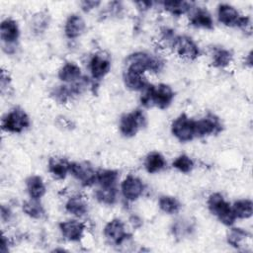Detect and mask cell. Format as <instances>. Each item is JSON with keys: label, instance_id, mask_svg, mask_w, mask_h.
Returning <instances> with one entry per match:
<instances>
[{"label": "cell", "instance_id": "1", "mask_svg": "<svg viewBox=\"0 0 253 253\" xmlns=\"http://www.w3.org/2000/svg\"><path fill=\"white\" fill-rule=\"evenodd\" d=\"M174 96V91L167 84H148V86L143 90V93L140 97V102L141 105L146 108L155 106L163 110L171 105Z\"/></svg>", "mask_w": 253, "mask_h": 253}, {"label": "cell", "instance_id": "2", "mask_svg": "<svg viewBox=\"0 0 253 253\" xmlns=\"http://www.w3.org/2000/svg\"><path fill=\"white\" fill-rule=\"evenodd\" d=\"M164 65L163 60L153 54L137 51L127 56L126 62V69L144 74V72H159Z\"/></svg>", "mask_w": 253, "mask_h": 253}, {"label": "cell", "instance_id": "3", "mask_svg": "<svg viewBox=\"0 0 253 253\" xmlns=\"http://www.w3.org/2000/svg\"><path fill=\"white\" fill-rule=\"evenodd\" d=\"M209 211L215 215L218 220L224 225H232L236 217L232 211L231 206L224 200L223 196L220 193H212L209 196L207 201Z\"/></svg>", "mask_w": 253, "mask_h": 253}, {"label": "cell", "instance_id": "4", "mask_svg": "<svg viewBox=\"0 0 253 253\" xmlns=\"http://www.w3.org/2000/svg\"><path fill=\"white\" fill-rule=\"evenodd\" d=\"M217 19L226 27H237L243 30L250 27V18L242 16L235 7L222 3L217 6Z\"/></svg>", "mask_w": 253, "mask_h": 253}, {"label": "cell", "instance_id": "5", "mask_svg": "<svg viewBox=\"0 0 253 253\" xmlns=\"http://www.w3.org/2000/svg\"><path fill=\"white\" fill-rule=\"evenodd\" d=\"M30 118L21 108L16 107L10 110L2 119V129L7 132L20 133L30 126Z\"/></svg>", "mask_w": 253, "mask_h": 253}, {"label": "cell", "instance_id": "6", "mask_svg": "<svg viewBox=\"0 0 253 253\" xmlns=\"http://www.w3.org/2000/svg\"><path fill=\"white\" fill-rule=\"evenodd\" d=\"M145 125H146V118L144 113L141 110L136 109L121 117L119 129H120V132L125 137H132Z\"/></svg>", "mask_w": 253, "mask_h": 253}, {"label": "cell", "instance_id": "7", "mask_svg": "<svg viewBox=\"0 0 253 253\" xmlns=\"http://www.w3.org/2000/svg\"><path fill=\"white\" fill-rule=\"evenodd\" d=\"M172 134L181 142H187L196 137L195 120L189 118L186 114H181L171 125Z\"/></svg>", "mask_w": 253, "mask_h": 253}, {"label": "cell", "instance_id": "8", "mask_svg": "<svg viewBox=\"0 0 253 253\" xmlns=\"http://www.w3.org/2000/svg\"><path fill=\"white\" fill-rule=\"evenodd\" d=\"M20 37V29L18 23L13 19H5L0 25V38L3 42V49L7 53H12L11 48L15 47V43Z\"/></svg>", "mask_w": 253, "mask_h": 253}, {"label": "cell", "instance_id": "9", "mask_svg": "<svg viewBox=\"0 0 253 253\" xmlns=\"http://www.w3.org/2000/svg\"><path fill=\"white\" fill-rule=\"evenodd\" d=\"M172 47L179 56L185 59L194 60L200 56L198 44L189 36H177Z\"/></svg>", "mask_w": 253, "mask_h": 253}, {"label": "cell", "instance_id": "10", "mask_svg": "<svg viewBox=\"0 0 253 253\" xmlns=\"http://www.w3.org/2000/svg\"><path fill=\"white\" fill-rule=\"evenodd\" d=\"M196 137L217 134L222 130V124L213 114H208L206 117L195 121Z\"/></svg>", "mask_w": 253, "mask_h": 253}, {"label": "cell", "instance_id": "11", "mask_svg": "<svg viewBox=\"0 0 253 253\" xmlns=\"http://www.w3.org/2000/svg\"><path fill=\"white\" fill-rule=\"evenodd\" d=\"M69 173L85 187H89L96 182L97 171L87 162H70Z\"/></svg>", "mask_w": 253, "mask_h": 253}, {"label": "cell", "instance_id": "12", "mask_svg": "<svg viewBox=\"0 0 253 253\" xmlns=\"http://www.w3.org/2000/svg\"><path fill=\"white\" fill-rule=\"evenodd\" d=\"M144 186L142 181L133 175H128L121 184V191L124 198L129 202L136 201L143 193Z\"/></svg>", "mask_w": 253, "mask_h": 253}, {"label": "cell", "instance_id": "13", "mask_svg": "<svg viewBox=\"0 0 253 253\" xmlns=\"http://www.w3.org/2000/svg\"><path fill=\"white\" fill-rule=\"evenodd\" d=\"M105 237L116 245H121L128 237L124 222L119 218L110 220L104 227Z\"/></svg>", "mask_w": 253, "mask_h": 253}, {"label": "cell", "instance_id": "14", "mask_svg": "<svg viewBox=\"0 0 253 253\" xmlns=\"http://www.w3.org/2000/svg\"><path fill=\"white\" fill-rule=\"evenodd\" d=\"M59 230L62 234V236L72 242H76L81 240L84 234L85 225L81 221H78L76 219H69L65 221H61L58 224Z\"/></svg>", "mask_w": 253, "mask_h": 253}, {"label": "cell", "instance_id": "15", "mask_svg": "<svg viewBox=\"0 0 253 253\" xmlns=\"http://www.w3.org/2000/svg\"><path fill=\"white\" fill-rule=\"evenodd\" d=\"M111 69L110 59L102 54H94L89 60V70L94 80L103 79Z\"/></svg>", "mask_w": 253, "mask_h": 253}, {"label": "cell", "instance_id": "16", "mask_svg": "<svg viewBox=\"0 0 253 253\" xmlns=\"http://www.w3.org/2000/svg\"><path fill=\"white\" fill-rule=\"evenodd\" d=\"M189 22L196 28L206 30L213 29V20L211 15L203 7H192L189 11Z\"/></svg>", "mask_w": 253, "mask_h": 253}, {"label": "cell", "instance_id": "17", "mask_svg": "<svg viewBox=\"0 0 253 253\" xmlns=\"http://www.w3.org/2000/svg\"><path fill=\"white\" fill-rule=\"evenodd\" d=\"M86 28V24L84 19L77 15V14H72L70 15L64 25V34L66 38L73 40L78 37H80Z\"/></svg>", "mask_w": 253, "mask_h": 253}, {"label": "cell", "instance_id": "18", "mask_svg": "<svg viewBox=\"0 0 253 253\" xmlns=\"http://www.w3.org/2000/svg\"><path fill=\"white\" fill-rule=\"evenodd\" d=\"M123 79L126 87L131 91H143L149 84L143 74L128 69H125Z\"/></svg>", "mask_w": 253, "mask_h": 253}, {"label": "cell", "instance_id": "19", "mask_svg": "<svg viewBox=\"0 0 253 253\" xmlns=\"http://www.w3.org/2000/svg\"><path fill=\"white\" fill-rule=\"evenodd\" d=\"M26 188L30 199L34 200H40L46 192L43 180L38 175H32L26 180Z\"/></svg>", "mask_w": 253, "mask_h": 253}, {"label": "cell", "instance_id": "20", "mask_svg": "<svg viewBox=\"0 0 253 253\" xmlns=\"http://www.w3.org/2000/svg\"><path fill=\"white\" fill-rule=\"evenodd\" d=\"M70 162L62 157H51L48 160V171L56 179H64L69 173Z\"/></svg>", "mask_w": 253, "mask_h": 253}, {"label": "cell", "instance_id": "21", "mask_svg": "<svg viewBox=\"0 0 253 253\" xmlns=\"http://www.w3.org/2000/svg\"><path fill=\"white\" fill-rule=\"evenodd\" d=\"M81 77V68L74 62H66L58 70V78L65 83L71 84Z\"/></svg>", "mask_w": 253, "mask_h": 253}, {"label": "cell", "instance_id": "22", "mask_svg": "<svg viewBox=\"0 0 253 253\" xmlns=\"http://www.w3.org/2000/svg\"><path fill=\"white\" fill-rule=\"evenodd\" d=\"M119 172L112 169H100L97 171L96 182L100 188H117Z\"/></svg>", "mask_w": 253, "mask_h": 253}, {"label": "cell", "instance_id": "23", "mask_svg": "<svg viewBox=\"0 0 253 253\" xmlns=\"http://www.w3.org/2000/svg\"><path fill=\"white\" fill-rule=\"evenodd\" d=\"M165 166H166V161L164 156L161 153L157 151H152L146 155L144 160V167L148 173L150 174L157 173L161 171Z\"/></svg>", "mask_w": 253, "mask_h": 253}, {"label": "cell", "instance_id": "24", "mask_svg": "<svg viewBox=\"0 0 253 253\" xmlns=\"http://www.w3.org/2000/svg\"><path fill=\"white\" fill-rule=\"evenodd\" d=\"M65 211L70 214L81 217L88 211V205L81 197H71L65 203Z\"/></svg>", "mask_w": 253, "mask_h": 253}, {"label": "cell", "instance_id": "25", "mask_svg": "<svg viewBox=\"0 0 253 253\" xmlns=\"http://www.w3.org/2000/svg\"><path fill=\"white\" fill-rule=\"evenodd\" d=\"M163 8L174 16H182L192 9V3L182 0H172V1H164L162 2Z\"/></svg>", "mask_w": 253, "mask_h": 253}, {"label": "cell", "instance_id": "26", "mask_svg": "<svg viewBox=\"0 0 253 253\" xmlns=\"http://www.w3.org/2000/svg\"><path fill=\"white\" fill-rule=\"evenodd\" d=\"M232 211L234 212V215L236 218L246 219L252 216L253 212V204L252 201L249 199H241L231 206Z\"/></svg>", "mask_w": 253, "mask_h": 253}, {"label": "cell", "instance_id": "27", "mask_svg": "<svg viewBox=\"0 0 253 253\" xmlns=\"http://www.w3.org/2000/svg\"><path fill=\"white\" fill-rule=\"evenodd\" d=\"M22 210L28 216L34 219H41L45 215V211L39 200L30 199L29 201H25L22 204Z\"/></svg>", "mask_w": 253, "mask_h": 253}, {"label": "cell", "instance_id": "28", "mask_svg": "<svg viewBox=\"0 0 253 253\" xmlns=\"http://www.w3.org/2000/svg\"><path fill=\"white\" fill-rule=\"evenodd\" d=\"M158 206L159 209L167 214L177 213L181 209V203L172 196H161L158 201Z\"/></svg>", "mask_w": 253, "mask_h": 253}, {"label": "cell", "instance_id": "29", "mask_svg": "<svg viewBox=\"0 0 253 253\" xmlns=\"http://www.w3.org/2000/svg\"><path fill=\"white\" fill-rule=\"evenodd\" d=\"M49 25V16L45 12H38L32 18L31 27L35 34H42L43 33Z\"/></svg>", "mask_w": 253, "mask_h": 253}, {"label": "cell", "instance_id": "30", "mask_svg": "<svg viewBox=\"0 0 253 253\" xmlns=\"http://www.w3.org/2000/svg\"><path fill=\"white\" fill-rule=\"evenodd\" d=\"M232 61V53L228 49L218 48L212 55V65L216 68H225Z\"/></svg>", "mask_w": 253, "mask_h": 253}, {"label": "cell", "instance_id": "31", "mask_svg": "<svg viewBox=\"0 0 253 253\" xmlns=\"http://www.w3.org/2000/svg\"><path fill=\"white\" fill-rule=\"evenodd\" d=\"M248 237V232L239 227H233L227 234V242L234 248H240Z\"/></svg>", "mask_w": 253, "mask_h": 253}, {"label": "cell", "instance_id": "32", "mask_svg": "<svg viewBox=\"0 0 253 253\" xmlns=\"http://www.w3.org/2000/svg\"><path fill=\"white\" fill-rule=\"evenodd\" d=\"M117 188H100L96 191V199L105 205H114L117 201Z\"/></svg>", "mask_w": 253, "mask_h": 253}, {"label": "cell", "instance_id": "33", "mask_svg": "<svg viewBox=\"0 0 253 253\" xmlns=\"http://www.w3.org/2000/svg\"><path fill=\"white\" fill-rule=\"evenodd\" d=\"M172 166L182 173H190L194 169V161L186 154L178 156L172 163Z\"/></svg>", "mask_w": 253, "mask_h": 253}, {"label": "cell", "instance_id": "34", "mask_svg": "<svg viewBox=\"0 0 253 253\" xmlns=\"http://www.w3.org/2000/svg\"><path fill=\"white\" fill-rule=\"evenodd\" d=\"M51 97L56 102H58L60 104H64V103H66L69 100V98L72 97V94H71L69 86H67V85H60V86L55 87L52 90Z\"/></svg>", "mask_w": 253, "mask_h": 253}, {"label": "cell", "instance_id": "35", "mask_svg": "<svg viewBox=\"0 0 253 253\" xmlns=\"http://www.w3.org/2000/svg\"><path fill=\"white\" fill-rule=\"evenodd\" d=\"M101 4L100 1H94V0H85L80 3L81 9L84 12H90L91 10L97 8Z\"/></svg>", "mask_w": 253, "mask_h": 253}, {"label": "cell", "instance_id": "36", "mask_svg": "<svg viewBox=\"0 0 253 253\" xmlns=\"http://www.w3.org/2000/svg\"><path fill=\"white\" fill-rule=\"evenodd\" d=\"M12 211L8 207H5L4 205L1 206V219L3 222H8L12 218Z\"/></svg>", "mask_w": 253, "mask_h": 253}, {"label": "cell", "instance_id": "37", "mask_svg": "<svg viewBox=\"0 0 253 253\" xmlns=\"http://www.w3.org/2000/svg\"><path fill=\"white\" fill-rule=\"evenodd\" d=\"M0 82H1V91L4 92L5 88H7L11 82V79L8 75V73L5 72V70H2L1 71V79H0Z\"/></svg>", "mask_w": 253, "mask_h": 253}, {"label": "cell", "instance_id": "38", "mask_svg": "<svg viewBox=\"0 0 253 253\" xmlns=\"http://www.w3.org/2000/svg\"><path fill=\"white\" fill-rule=\"evenodd\" d=\"M152 2L150 1H139V2H136L135 5L137 6V8L140 10V11H146L148 10L149 8H151L152 6Z\"/></svg>", "mask_w": 253, "mask_h": 253}, {"label": "cell", "instance_id": "39", "mask_svg": "<svg viewBox=\"0 0 253 253\" xmlns=\"http://www.w3.org/2000/svg\"><path fill=\"white\" fill-rule=\"evenodd\" d=\"M1 251L2 252H6L8 251V239L6 238V236H2V242H1Z\"/></svg>", "mask_w": 253, "mask_h": 253}, {"label": "cell", "instance_id": "40", "mask_svg": "<svg viewBox=\"0 0 253 253\" xmlns=\"http://www.w3.org/2000/svg\"><path fill=\"white\" fill-rule=\"evenodd\" d=\"M246 62L249 66H252V51L249 52V54L247 55V58H246Z\"/></svg>", "mask_w": 253, "mask_h": 253}]
</instances>
